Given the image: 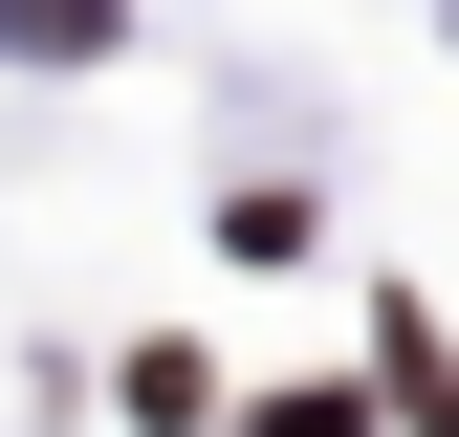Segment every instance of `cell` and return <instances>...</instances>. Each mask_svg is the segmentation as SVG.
<instances>
[{
	"mask_svg": "<svg viewBox=\"0 0 459 437\" xmlns=\"http://www.w3.org/2000/svg\"><path fill=\"white\" fill-rule=\"evenodd\" d=\"M372 394L416 416V437H459V350H437V306H394V328H372Z\"/></svg>",
	"mask_w": 459,
	"mask_h": 437,
	"instance_id": "obj_1",
	"label": "cell"
}]
</instances>
